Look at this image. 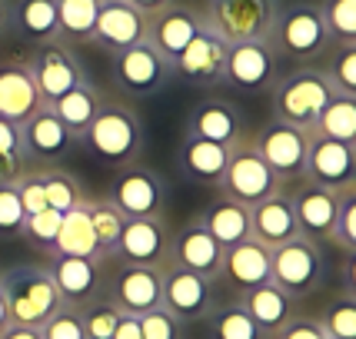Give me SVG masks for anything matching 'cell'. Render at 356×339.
I'll use <instances>...</instances> for the list:
<instances>
[{"label":"cell","instance_id":"cell-1","mask_svg":"<svg viewBox=\"0 0 356 339\" xmlns=\"http://www.w3.org/2000/svg\"><path fill=\"white\" fill-rule=\"evenodd\" d=\"M80 140H83V150L97 163L124 170L134 167L143 156L147 126H143V117L137 113V107H130L124 100H110L100 107V113L93 117V124L87 126V133Z\"/></svg>","mask_w":356,"mask_h":339},{"label":"cell","instance_id":"cell-2","mask_svg":"<svg viewBox=\"0 0 356 339\" xmlns=\"http://www.w3.org/2000/svg\"><path fill=\"white\" fill-rule=\"evenodd\" d=\"M266 40L273 44L277 57H286V60L296 63L320 60L333 47L330 33H326L323 14H320V3H310V0L277 7V17H273V27H270Z\"/></svg>","mask_w":356,"mask_h":339},{"label":"cell","instance_id":"cell-3","mask_svg":"<svg viewBox=\"0 0 356 339\" xmlns=\"http://www.w3.org/2000/svg\"><path fill=\"white\" fill-rule=\"evenodd\" d=\"M0 290L10 309V323L27 326V329H40V326L63 306L60 293L54 286V279L47 273V266H10L0 273Z\"/></svg>","mask_w":356,"mask_h":339},{"label":"cell","instance_id":"cell-4","mask_svg":"<svg viewBox=\"0 0 356 339\" xmlns=\"http://www.w3.org/2000/svg\"><path fill=\"white\" fill-rule=\"evenodd\" d=\"M223 197L243 203V206H257L266 197H273L277 190H283V183L277 180V173L264 163V156L257 154L253 137H243L240 143H233L227 154V170L223 180L217 186Z\"/></svg>","mask_w":356,"mask_h":339},{"label":"cell","instance_id":"cell-5","mask_svg":"<svg viewBox=\"0 0 356 339\" xmlns=\"http://www.w3.org/2000/svg\"><path fill=\"white\" fill-rule=\"evenodd\" d=\"M330 97H333V87L326 83L320 67H303L273 83V113H277V120L313 130Z\"/></svg>","mask_w":356,"mask_h":339},{"label":"cell","instance_id":"cell-6","mask_svg":"<svg viewBox=\"0 0 356 339\" xmlns=\"http://www.w3.org/2000/svg\"><path fill=\"white\" fill-rule=\"evenodd\" d=\"M326 279V253L310 236H293L290 243L273 249V283L280 290L307 299L313 296Z\"/></svg>","mask_w":356,"mask_h":339},{"label":"cell","instance_id":"cell-7","mask_svg":"<svg viewBox=\"0 0 356 339\" xmlns=\"http://www.w3.org/2000/svg\"><path fill=\"white\" fill-rule=\"evenodd\" d=\"M200 17L227 44L260 40V37H270L273 17H277V0H207Z\"/></svg>","mask_w":356,"mask_h":339},{"label":"cell","instance_id":"cell-8","mask_svg":"<svg viewBox=\"0 0 356 339\" xmlns=\"http://www.w3.org/2000/svg\"><path fill=\"white\" fill-rule=\"evenodd\" d=\"M104 299L124 316H143L163 306V270L117 263V270L104 279Z\"/></svg>","mask_w":356,"mask_h":339},{"label":"cell","instance_id":"cell-9","mask_svg":"<svg viewBox=\"0 0 356 339\" xmlns=\"http://www.w3.org/2000/svg\"><path fill=\"white\" fill-rule=\"evenodd\" d=\"M257 154L264 156V163L283 186L286 183H300L303 180V167H307V147H310V130L293 126L286 120H270V124L253 137Z\"/></svg>","mask_w":356,"mask_h":339},{"label":"cell","instance_id":"cell-10","mask_svg":"<svg viewBox=\"0 0 356 339\" xmlns=\"http://www.w3.org/2000/svg\"><path fill=\"white\" fill-rule=\"evenodd\" d=\"M110 57H113V67H110L113 83L124 93H130V97L150 100V97L167 90V83L173 80V67L163 60L147 40L137 47H130V50L110 53Z\"/></svg>","mask_w":356,"mask_h":339},{"label":"cell","instance_id":"cell-11","mask_svg":"<svg viewBox=\"0 0 356 339\" xmlns=\"http://www.w3.org/2000/svg\"><path fill=\"white\" fill-rule=\"evenodd\" d=\"M303 183L323 186L330 193H353L356 183V147L340 143V140H326L310 133L307 147V167H303Z\"/></svg>","mask_w":356,"mask_h":339},{"label":"cell","instance_id":"cell-12","mask_svg":"<svg viewBox=\"0 0 356 339\" xmlns=\"http://www.w3.org/2000/svg\"><path fill=\"white\" fill-rule=\"evenodd\" d=\"M107 200L127 220H156L167 210V190H163V180L150 167L134 163V167H124L113 176Z\"/></svg>","mask_w":356,"mask_h":339},{"label":"cell","instance_id":"cell-13","mask_svg":"<svg viewBox=\"0 0 356 339\" xmlns=\"http://www.w3.org/2000/svg\"><path fill=\"white\" fill-rule=\"evenodd\" d=\"M24 60H27L33 80H37V90H40L44 107H50L54 100H60L67 90H74L80 80H87L83 67L74 57V50L63 44V40L33 44L31 57H24Z\"/></svg>","mask_w":356,"mask_h":339},{"label":"cell","instance_id":"cell-14","mask_svg":"<svg viewBox=\"0 0 356 339\" xmlns=\"http://www.w3.org/2000/svg\"><path fill=\"white\" fill-rule=\"evenodd\" d=\"M277 50L273 44L260 37V40H236L227 47V67H223V80L247 93H264L273 90L277 83Z\"/></svg>","mask_w":356,"mask_h":339},{"label":"cell","instance_id":"cell-15","mask_svg":"<svg viewBox=\"0 0 356 339\" xmlns=\"http://www.w3.org/2000/svg\"><path fill=\"white\" fill-rule=\"evenodd\" d=\"M170 236L173 233L163 223V216H156V220H127L110 260L167 270L170 266Z\"/></svg>","mask_w":356,"mask_h":339},{"label":"cell","instance_id":"cell-16","mask_svg":"<svg viewBox=\"0 0 356 339\" xmlns=\"http://www.w3.org/2000/svg\"><path fill=\"white\" fill-rule=\"evenodd\" d=\"M217 286L213 279L167 266L163 270V306L170 309L180 323H203V316L217 306Z\"/></svg>","mask_w":356,"mask_h":339},{"label":"cell","instance_id":"cell-17","mask_svg":"<svg viewBox=\"0 0 356 339\" xmlns=\"http://www.w3.org/2000/svg\"><path fill=\"white\" fill-rule=\"evenodd\" d=\"M17 130H20V147H24V156L31 167H54L74 150L70 130L57 120V113L50 107H40Z\"/></svg>","mask_w":356,"mask_h":339},{"label":"cell","instance_id":"cell-18","mask_svg":"<svg viewBox=\"0 0 356 339\" xmlns=\"http://www.w3.org/2000/svg\"><path fill=\"white\" fill-rule=\"evenodd\" d=\"M147 20L150 14L137 10L127 0H100V14L93 24L90 44L104 47L107 53H120L147 40Z\"/></svg>","mask_w":356,"mask_h":339},{"label":"cell","instance_id":"cell-19","mask_svg":"<svg viewBox=\"0 0 356 339\" xmlns=\"http://www.w3.org/2000/svg\"><path fill=\"white\" fill-rule=\"evenodd\" d=\"M104 263L107 260H90V256H60L54 253L47 263V273L54 279L57 293L67 306H83L104 293Z\"/></svg>","mask_w":356,"mask_h":339},{"label":"cell","instance_id":"cell-20","mask_svg":"<svg viewBox=\"0 0 356 339\" xmlns=\"http://www.w3.org/2000/svg\"><path fill=\"white\" fill-rule=\"evenodd\" d=\"M200 27H203L200 10H193L186 3H170V7L150 14V20H147V44L173 67V60L190 47V40L200 33Z\"/></svg>","mask_w":356,"mask_h":339},{"label":"cell","instance_id":"cell-21","mask_svg":"<svg viewBox=\"0 0 356 339\" xmlns=\"http://www.w3.org/2000/svg\"><path fill=\"white\" fill-rule=\"evenodd\" d=\"M184 133L186 137L220 143V147L230 150L233 143H240L247 137V124H243V113H240V107L233 100H227V97H207V100H200L197 107L190 110Z\"/></svg>","mask_w":356,"mask_h":339},{"label":"cell","instance_id":"cell-22","mask_svg":"<svg viewBox=\"0 0 356 339\" xmlns=\"http://www.w3.org/2000/svg\"><path fill=\"white\" fill-rule=\"evenodd\" d=\"M227 40L217 31H210L207 24L200 27V33L190 40L184 53L173 60V77L197 83V87H210L223 80V67H227Z\"/></svg>","mask_w":356,"mask_h":339},{"label":"cell","instance_id":"cell-23","mask_svg":"<svg viewBox=\"0 0 356 339\" xmlns=\"http://www.w3.org/2000/svg\"><path fill=\"white\" fill-rule=\"evenodd\" d=\"M217 279H223L233 293H247L264 283H273V249H266L257 240H243L236 247H227Z\"/></svg>","mask_w":356,"mask_h":339},{"label":"cell","instance_id":"cell-24","mask_svg":"<svg viewBox=\"0 0 356 339\" xmlns=\"http://www.w3.org/2000/svg\"><path fill=\"white\" fill-rule=\"evenodd\" d=\"M220 260H223V247L207 233L200 216L186 220L170 236V266H177V270H190V273H200L207 279H217Z\"/></svg>","mask_w":356,"mask_h":339},{"label":"cell","instance_id":"cell-25","mask_svg":"<svg viewBox=\"0 0 356 339\" xmlns=\"http://www.w3.org/2000/svg\"><path fill=\"white\" fill-rule=\"evenodd\" d=\"M40 107H44V100H40V90H37V80H33L27 60L24 57L0 60V117L20 126Z\"/></svg>","mask_w":356,"mask_h":339},{"label":"cell","instance_id":"cell-26","mask_svg":"<svg viewBox=\"0 0 356 339\" xmlns=\"http://www.w3.org/2000/svg\"><path fill=\"white\" fill-rule=\"evenodd\" d=\"M293 236H300V226H296L293 200L286 190H277L264 203L250 206V240L264 243L266 249H277L290 243Z\"/></svg>","mask_w":356,"mask_h":339},{"label":"cell","instance_id":"cell-27","mask_svg":"<svg viewBox=\"0 0 356 339\" xmlns=\"http://www.w3.org/2000/svg\"><path fill=\"white\" fill-rule=\"evenodd\" d=\"M290 200H293L300 236H310L316 243H330L340 197L330 193V190H323V186H313V183H303V180H300V186L290 193Z\"/></svg>","mask_w":356,"mask_h":339},{"label":"cell","instance_id":"cell-28","mask_svg":"<svg viewBox=\"0 0 356 339\" xmlns=\"http://www.w3.org/2000/svg\"><path fill=\"white\" fill-rule=\"evenodd\" d=\"M236 299H240V306L250 313V320L264 329L266 339L273 336L277 329H283L293 316H300V299H293L286 290H280L277 283H264V286H257V290L236 293Z\"/></svg>","mask_w":356,"mask_h":339},{"label":"cell","instance_id":"cell-29","mask_svg":"<svg viewBox=\"0 0 356 339\" xmlns=\"http://www.w3.org/2000/svg\"><path fill=\"white\" fill-rule=\"evenodd\" d=\"M227 147L210 143L200 137H186L180 140V150H177V170L186 183L197 186H220L223 180V170H227Z\"/></svg>","mask_w":356,"mask_h":339},{"label":"cell","instance_id":"cell-30","mask_svg":"<svg viewBox=\"0 0 356 339\" xmlns=\"http://www.w3.org/2000/svg\"><path fill=\"white\" fill-rule=\"evenodd\" d=\"M10 31L31 44L60 40L57 0H10Z\"/></svg>","mask_w":356,"mask_h":339},{"label":"cell","instance_id":"cell-31","mask_svg":"<svg viewBox=\"0 0 356 339\" xmlns=\"http://www.w3.org/2000/svg\"><path fill=\"white\" fill-rule=\"evenodd\" d=\"M200 223L223 249L250 240V206L230 200V197H217L200 213Z\"/></svg>","mask_w":356,"mask_h":339},{"label":"cell","instance_id":"cell-32","mask_svg":"<svg viewBox=\"0 0 356 339\" xmlns=\"http://www.w3.org/2000/svg\"><path fill=\"white\" fill-rule=\"evenodd\" d=\"M100 107H104V97H100V90H97V83H93L90 77L80 80L74 90H67L60 100L50 104V110H54L57 120L70 130L74 140L87 133V126L93 124V117L100 113Z\"/></svg>","mask_w":356,"mask_h":339},{"label":"cell","instance_id":"cell-33","mask_svg":"<svg viewBox=\"0 0 356 339\" xmlns=\"http://www.w3.org/2000/svg\"><path fill=\"white\" fill-rule=\"evenodd\" d=\"M203 326H207V339H266L236 296L217 299V306L203 316Z\"/></svg>","mask_w":356,"mask_h":339},{"label":"cell","instance_id":"cell-34","mask_svg":"<svg viewBox=\"0 0 356 339\" xmlns=\"http://www.w3.org/2000/svg\"><path fill=\"white\" fill-rule=\"evenodd\" d=\"M54 253H60V256H90V260H104V253H100V247H97V236H93L90 216H87L83 206L70 210V213H63L50 256H54Z\"/></svg>","mask_w":356,"mask_h":339},{"label":"cell","instance_id":"cell-35","mask_svg":"<svg viewBox=\"0 0 356 339\" xmlns=\"http://www.w3.org/2000/svg\"><path fill=\"white\" fill-rule=\"evenodd\" d=\"M310 133L326 137V140H340V143H353L356 140V97L333 90V97L320 110V117H316Z\"/></svg>","mask_w":356,"mask_h":339},{"label":"cell","instance_id":"cell-36","mask_svg":"<svg viewBox=\"0 0 356 339\" xmlns=\"http://www.w3.org/2000/svg\"><path fill=\"white\" fill-rule=\"evenodd\" d=\"M40 170V183H44V200L50 210L57 213H70L87 203V190L80 186V180L63 167H37Z\"/></svg>","mask_w":356,"mask_h":339},{"label":"cell","instance_id":"cell-37","mask_svg":"<svg viewBox=\"0 0 356 339\" xmlns=\"http://www.w3.org/2000/svg\"><path fill=\"white\" fill-rule=\"evenodd\" d=\"M97 14H100V0H57L60 40H67V44H87L93 37Z\"/></svg>","mask_w":356,"mask_h":339},{"label":"cell","instance_id":"cell-38","mask_svg":"<svg viewBox=\"0 0 356 339\" xmlns=\"http://www.w3.org/2000/svg\"><path fill=\"white\" fill-rule=\"evenodd\" d=\"M83 210H87V216H90L93 236H97V247H100V253H104V260H110V253H113L117 240H120V233H124L127 216L120 213V210H117L107 197H97V200H90V197H87Z\"/></svg>","mask_w":356,"mask_h":339},{"label":"cell","instance_id":"cell-39","mask_svg":"<svg viewBox=\"0 0 356 339\" xmlns=\"http://www.w3.org/2000/svg\"><path fill=\"white\" fill-rule=\"evenodd\" d=\"M316 320H320V326L326 329V336L330 339H356V296H353V286H346L343 293L333 296Z\"/></svg>","mask_w":356,"mask_h":339},{"label":"cell","instance_id":"cell-40","mask_svg":"<svg viewBox=\"0 0 356 339\" xmlns=\"http://www.w3.org/2000/svg\"><path fill=\"white\" fill-rule=\"evenodd\" d=\"M326 53H330V63L320 67L326 83L337 93L356 97V44H333Z\"/></svg>","mask_w":356,"mask_h":339},{"label":"cell","instance_id":"cell-41","mask_svg":"<svg viewBox=\"0 0 356 339\" xmlns=\"http://www.w3.org/2000/svg\"><path fill=\"white\" fill-rule=\"evenodd\" d=\"M31 170L24 147H20V130L17 124L0 117V183H17Z\"/></svg>","mask_w":356,"mask_h":339},{"label":"cell","instance_id":"cell-42","mask_svg":"<svg viewBox=\"0 0 356 339\" xmlns=\"http://www.w3.org/2000/svg\"><path fill=\"white\" fill-rule=\"evenodd\" d=\"M320 14L333 44H356V0H320Z\"/></svg>","mask_w":356,"mask_h":339},{"label":"cell","instance_id":"cell-43","mask_svg":"<svg viewBox=\"0 0 356 339\" xmlns=\"http://www.w3.org/2000/svg\"><path fill=\"white\" fill-rule=\"evenodd\" d=\"M117 320H120V313L110 306L104 296H97V299L80 306V323H83L87 339H110L113 329H117Z\"/></svg>","mask_w":356,"mask_h":339},{"label":"cell","instance_id":"cell-44","mask_svg":"<svg viewBox=\"0 0 356 339\" xmlns=\"http://www.w3.org/2000/svg\"><path fill=\"white\" fill-rule=\"evenodd\" d=\"M60 220L63 213H57V210H37L33 216H27V223H24V240L31 243L33 249H44V253H50L54 249V240H57V230H60Z\"/></svg>","mask_w":356,"mask_h":339},{"label":"cell","instance_id":"cell-45","mask_svg":"<svg viewBox=\"0 0 356 339\" xmlns=\"http://www.w3.org/2000/svg\"><path fill=\"white\" fill-rule=\"evenodd\" d=\"M330 243L343 249L346 256L356 253V193H343L340 206H337V220H333V233Z\"/></svg>","mask_w":356,"mask_h":339},{"label":"cell","instance_id":"cell-46","mask_svg":"<svg viewBox=\"0 0 356 339\" xmlns=\"http://www.w3.org/2000/svg\"><path fill=\"white\" fill-rule=\"evenodd\" d=\"M24 223H27V213L17 197V186L0 183V240H17L24 233Z\"/></svg>","mask_w":356,"mask_h":339},{"label":"cell","instance_id":"cell-47","mask_svg":"<svg viewBox=\"0 0 356 339\" xmlns=\"http://www.w3.org/2000/svg\"><path fill=\"white\" fill-rule=\"evenodd\" d=\"M140 320V336L143 339H184L186 336V323H180L167 306H156L150 313L137 316Z\"/></svg>","mask_w":356,"mask_h":339},{"label":"cell","instance_id":"cell-48","mask_svg":"<svg viewBox=\"0 0 356 339\" xmlns=\"http://www.w3.org/2000/svg\"><path fill=\"white\" fill-rule=\"evenodd\" d=\"M40 339H87L83 323H80V309L63 303V306L40 326Z\"/></svg>","mask_w":356,"mask_h":339},{"label":"cell","instance_id":"cell-49","mask_svg":"<svg viewBox=\"0 0 356 339\" xmlns=\"http://www.w3.org/2000/svg\"><path fill=\"white\" fill-rule=\"evenodd\" d=\"M17 197L24 203V213L33 216L37 210H47V200H44V183H40V170L31 167L20 180H17Z\"/></svg>","mask_w":356,"mask_h":339},{"label":"cell","instance_id":"cell-50","mask_svg":"<svg viewBox=\"0 0 356 339\" xmlns=\"http://www.w3.org/2000/svg\"><path fill=\"white\" fill-rule=\"evenodd\" d=\"M270 339H330L326 336V329L320 326L316 316H293L290 323L277 329Z\"/></svg>","mask_w":356,"mask_h":339},{"label":"cell","instance_id":"cell-51","mask_svg":"<svg viewBox=\"0 0 356 339\" xmlns=\"http://www.w3.org/2000/svg\"><path fill=\"white\" fill-rule=\"evenodd\" d=\"M110 339H143V336H140V320H137V316H124V313H120L117 329H113V336H110Z\"/></svg>","mask_w":356,"mask_h":339},{"label":"cell","instance_id":"cell-52","mask_svg":"<svg viewBox=\"0 0 356 339\" xmlns=\"http://www.w3.org/2000/svg\"><path fill=\"white\" fill-rule=\"evenodd\" d=\"M0 339H40V329H27V326H7L3 333H0Z\"/></svg>","mask_w":356,"mask_h":339},{"label":"cell","instance_id":"cell-53","mask_svg":"<svg viewBox=\"0 0 356 339\" xmlns=\"http://www.w3.org/2000/svg\"><path fill=\"white\" fill-rule=\"evenodd\" d=\"M127 3H134L137 10H143V14H156V10L170 7V3H177V0H127Z\"/></svg>","mask_w":356,"mask_h":339},{"label":"cell","instance_id":"cell-54","mask_svg":"<svg viewBox=\"0 0 356 339\" xmlns=\"http://www.w3.org/2000/svg\"><path fill=\"white\" fill-rule=\"evenodd\" d=\"M10 31V0H0V37Z\"/></svg>","mask_w":356,"mask_h":339},{"label":"cell","instance_id":"cell-55","mask_svg":"<svg viewBox=\"0 0 356 339\" xmlns=\"http://www.w3.org/2000/svg\"><path fill=\"white\" fill-rule=\"evenodd\" d=\"M10 326V309H7V299H3V290H0V333Z\"/></svg>","mask_w":356,"mask_h":339}]
</instances>
